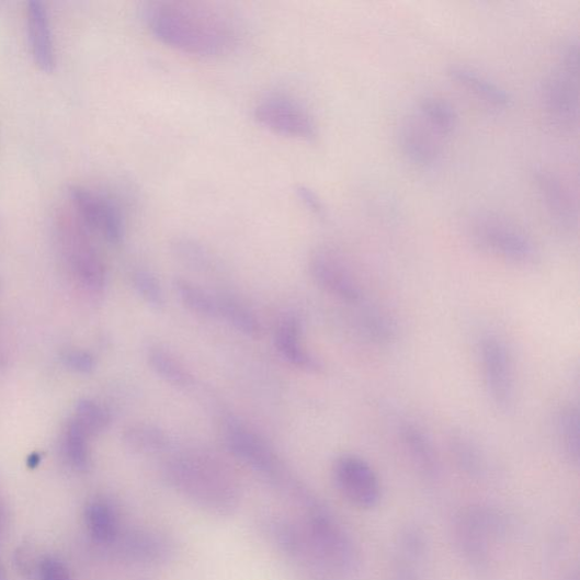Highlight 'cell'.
<instances>
[{
	"instance_id": "obj_40",
	"label": "cell",
	"mask_w": 580,
	"mask_h": 580,
	"mask_svg": "<svg viewBox=\"0 0 580 580\" xmlns=\"http://www.w3.org/2000/svg\"><path fill=\"white\" fill-rule=\"evenodd\" d=\"M0 580H9L8 571L2 560H0Z\"/></svg>"
},
{
	"instance_id": "obj_36",
	"label": "cell",
	"mask_w": 580,
	"mask_h": 580,
	"mask_svg": "<svg viewBox=\"0 0 580 580\" xmlns=\"http://www.w3.org/2000/svg\"><path fill=\"white\" fill-rule=\"evenodd\" d=\"M64 364L78 373L89 374L96 366L95 359L86 351H68L62 356Z\"/></svg>"
},
{
	"instance_id": "obj_16",
	"label": "cell",
	"mask_w": 580,
	"mask_h": 580,
	"mask_svg": "<svg viewBox=\"0 0 580 580\" xmlns=\"http://www.w3.org/2000/svg\"><path fill=\"white\" fill-rule=\"evenodd\" d=\"M113 545H118V553L124 559L136 564L158 565L174 555L172 542L149 531L121 533Z\"/></svg>"
},
{
	"instance_id": "obj_1",
	"label": "cell",
	"mask_w": 580,
	"mask_h": 580,
	"mask_svg": "<svg viewBox=\"0 0 580 580\" xmlns=\"http://www.w3.org/2000/svg\"><path fill=\"white\" fill-rule=\"evenodd\" d=\"M141 20L163 45L201 58H217L240 46V20L217 3L156 0L143 4Z\"/></svg>"
},
{
	"instance_id": "obj_4",
	"label": "cell",
	"mask_w": 580,
	"mask_h": 580,
	"mask_svg": "<svg viewBox=\"0 0 580 580\" xmlns=\"http://www.w3.org/2000/svg\"><path fill=\"white\" fill-rule=\"evenodd\" d=\"M59 241L76 278L88 291L101 293L107 284V270L90 240V230L73 213L62 212L57 218Z\"/></svg>"
},
{
	"instance_id": "obj_21",
	"label": "cell",
	"mask_w": 580,
	"mask_h": 580,
	"mask_svg": "<svg viewBox=\"0 0 580 580\" xmlns=\"http://www.w3.org/2000/svg\"><path fill=\"white\" fill-rule=\"evenodd\" d=\"M123 441L133 453L146 456L163 454L170 447L169 435L162 429L148 423L127 428Z\"/></svg>"
},
{
	"instance_id": "obj_13",
	"label": "cell",
	"mask_w": 580,
	"mask_h": 580,
	"mask_svg": "<svg viewBox=\"0 0 580 580\" xmlns=\"http://www.w3.org/2000/svg\"><path fill=\"white\" fill-rule=\"evenodd\" d=\"M442 139L418 114L405 118L398 132L399 148L405 158L423 168L439 162Z\"/></svg>"
},
{
	"instance_id": "obj_22",
	"label": "cell",
	"mask_w": 580,
	"mask_h": 580,
	"mask_svg": "<svg viewBox=\"0 0 580 580\" xmlns=\"http://www.w3.org/2000/svg\"><path fill=\"white\" fill-rule=\"evenodd\" d=\"M149 365L167 384L177 388L187 389L194 385L192 373L172 353L162 348L149 349L147 355Z\"/></svg>"
},
{
	"instance_id": "obj_9",
	"label": "cell",
	"mask_w": 580,
	"mask_h": 580,
	"mask_svg": "<svg viewBox=\"0 0 580 580\" xmlns=\"http://www.w3.org/2000/svg\"><path fill=\"white\" fill-rule=\"evenodd\" d=\"M480 361L488 395L498 411L509 413L516 403V383L513 360L496 334H486L480 340Z\"/></svg>"
},
{
	"instance_id": "obj_39",
	"label": "cell",
	"mask_w": 580,
	"mask_h": 580,
	"mask_svg": "<svg viewBox=\"0 0 580 580\" xmlns=\"http://www.w3.org/2000/svg\"><path fill=\"white\" fill-rule=\"evenodd\" d=\"M42 458L38 454H34L32 455L29 460H27V465L31 467V468H34V467H37L41 463Z\"/></svg>"
},
{
	"instance_id": "obj_2",
	"label": "cell",
	"mask_w": 580,
	"mask_h": 580,
	"mask_svg": "<svg viewBox=\"0 0 580 580\" xmlns=\"http://www.w3.org/2000/svg\"><path fill=\"white\" fill-rule=\"evenodd\" d=\"M163 479L207 514L227 518L240 507V486L229 468L206 453L187 452L167 459Z\"/></svg>"
},
{
	"instance_id": "obj_11",
	"label": "cell",
	"mask_w": 580,
	"mask_h": 580,
	"mask_svg": "<svg viewBox=\"0 0 580 580\" xmlns=\"http://www.w3.org/2000/svg\"><path fill=\"white\" fill-rule=\"evenodd\" d=\"M332 479L340 494L360 509H373L382 501L383 486L378 473L357 455L337 457L332 465Z\"/></svg>"
},
{
	"instance_id": "obj_24",
	"label": "cell",
	"mask_w": 580,
	"mask_h": 580,
	"mask_svg": "<svg viewBox=\"0 0 580 580\" xmlns=\"http://www.w3.org/2000/svg\"><path fill=\"white\" fill-rule=\"evenodd\" d=\"M418 115L441 138H446L457 126V114L451 102L439 96H425L419 105Z\"/></svg>"
},
{
	"instance_id": "obj_33",
	"label": "cell",
	"mask_w": 580,
	"mask_h": 580,
	"mask_svg": "<svg viewBox=\"0 0 580 580\" xmlns=\"http://www.w3.org/2000/svg\"><path fill=\"white\" fill-rule=\"evenodd\" d=\"M400 548L405 557L412 561L421 560L427 553L424 534L416 527H408L400 534Z\"/></svg>"
},
{
	"instance_id": "obj_6",
	"label": "cell",
	"mask_w": 580,
	"mask_h": 580,
	"mask_svg": "<svg viewBox=\"0 0 580 580\" xmlns=\"http://www.w3.org/2000/svg\"><path fill=\"white\" fill-rule=\"evenodd\" d=\"M579 55L562 50L557 70L545 79L542 100L545 113L559 128L571 130L579 122Z\"/></svg>"
},
{
	"instance_id": "obj_26",
	"label": "cell",
	"mask_w": 580,
	"mask_h": 580,
	"mask_svg": "<svg viewBox=\"0 0 580 580\" xmlns=\"http://www.w3.org/2000/svg\"><path fill=\"white\" fill-rule=\"evenodd\" d=\"M452 456L460 470L470 477L486 471V458L479 446L465 434L454 433L450 441Z\"/></svg>"
},
{
	"instance_id": "obj_18",
	"label": "cell",
	"mask_w": 580,
	"mask_h": 580,
	"mask_svg": "<svg viewBox=\"0 0 580 580\" xmlns=\"http://www.w3.org/2000/svg\"><path fill=\"white\" fill-rule=\"evenodd\" d=\"M276 346L281 355L292 365L310 372L321 369L320 361L307 352L302 344V326L296 318L287 317L280 323Z\"/></svg>"
},
{
	"instance_id": "obj_41",
	"label": "cell",
	"mask_w": 580,
	"mask_h": 580,
	"mask_svg": "<svg viewBox=\"0 0 580 580\" xmlns=\"http://www.w3.org/2000/svg\"><path fill=\"white\" fill-rule=\"evenodd\" d=\"M3 525H4V511L2 507H0V530H2Z\"/></svg>"
},
{
	"instance_id": "obj_29",
	"label": "cell",
	"mask_w": 580,
	"mask_h": 580,
	"mask_svg": "<svg viewBox=\"0 0 580 580\" xmlns=\"http://www.w3.org/2000/svg\"><path fill=\"white\" fill-rule=\"evenodd\" d=\"M91 437L104 432L112 422L109 409L92 399L81 400L72 418Z\"/></svg>"
},
{
	"instance_id": "obj_14",
	"label": "cell",
	"mask_w": 580,
	"mask_h": 580,
	"mask_svg": "<svg viewBox=\"0 0 580 580\" xmlns=\"http://www.w3.org/2000/svg\"><path fill=\"white\" fill-rule=\"evenodd\" d=\"M535 183L555 224L565 231H572L578 225V208L570 189L560 178L548 170H539L535 174Z\"/></svg>"
},
{
	"instance_id": "obj_37",
	"label": "cell",
	"mask_w": 580,
	"mask_h": 580,
	"mask_svg": "<svg viewBox=\"0 0 580 580\" xmlns=\"http://www.w3.org/2000/svg\"><path fill=\"white\" fill-rule=\"evenodd\" d=\"M297 195L307 211H310L314 215L318 217L325 216L326 209L323 206V202L316 192L310 189L300 186L297 189Z\"/></svg>"
},
{
	"instance_id": "obj_25",
	"label": "cell",
	"mask_w": 580,
	"mask_h": 580,
	"mask_svg": "<svg viewBox=\"0 0 580 580\" xmlns=\"http://www.w3.org/2000/svg\"><path fill=\"white\" fill-rule=\"evenodd\" d=\"M216 299L218 317H221L234 329L251 338H257L261 334L260 320L246 304L227 295Z\"/></svg>"
},
{
	"instance_id": "obj_31",
	"label": "cell",
	"mask_w": 580,
	"mask_h": 580,
	"mask_svg": "<svg viewBox=\"0 0 580 580\" xmlns=\"http://www.w3.org/2000/svg\"><path fill=\"white\" fill-rule=\"evenodd\" d=\"M361 323L367 337L379 344H388L395 338V326L391 320L377 310L363 312Z\"/></svg>"
},
{
	"instance_id": "obj_27",
	"label": "cell",
	"mask_w": 580,
	"mask_h": 580,
	"mask_svg": "<svg viewBox=\"0 0 580 580\" xmlns=\"http://www.w3.org/2000/svg\"><path fill=\"white\" fill-rule=\"evenodd\" d=\"M178 297L187 309L201 317H218L217 299L209 293L184 278H177L173 283Z\"/></svg>"
},
{
	"instance_id": "obj_17",
	"label": "cell",
	"mask_w": 580,
	"mask_h": 580,
	"mask_svg": "<svg viewBox=\"0 0 580 580\" xmlns=\"http://www.w3.org/2000/svg\"><path fill=\"white\" fill-rule=\"evenodd\" d=\"M402 445L419 473L428 480H435L440 474L439 458L428 434L413 423L400 428Z\"/></svg>"
},
{
	"instance_id": "obj_12",
	"label": "cell",
	"mask_w": 580,
	"mask_h": 580,
	"mask_svg": "<svg viewBox=\"0 0 580 580\" xmlns=\"http://www.w3.org/2000/svg\"><path fill=\"white\" fill-rule=\"evenodd\" d=\"M315 282L330 295L349 304L362 302V288L346 262L336 251L320 249L309 263Z\"/></svg>"
},
{
	"instance_id": "obj_15",
	"label": "cell",
	"mask_w": 580,
	"mask_h": 580,
	"mask_svg": "<svg viewBox=\"0 0 580 580\" xmlns=\"http://www.w3.org/2000/svg\"><path fill=\"white\" fill-rule=\"evenodd\" d=\"M26 27L34 62L42 71L53 72L56 67V49L49 11L42 0H30L26 4Z\"/></svg>"
},
{
	"instance_id": "obj_19",
	"label": "cell",
	"mask_w": 580,
	"mask_h": 580,
	"mask_svg": "<svg viewBox=\"0 0 580 580\" xmlns=\"http://www.w3.org/2000/svg\"><path fill=\"white\" fill-rule=\"evenodd\" d=\"M451 78L464 89L496 109H508L513 102L510 94L474 68L455 65L450 68Z\"/></svg>"
},
{
	"instance_id": "obj_10",
	"label": "cell",
	"mask_w": 580,
	"mask_h": 580,
	"mask_svg": "<svg viewBox=\"0 0 580 580\" xmlns=\"http://www.w3.org/2000/svg\"><path fill=\"white\" fill-rule=\"evenodd\" d=\"M68 196L75 214L90 231L101 234L113 246L123 242L125 220L114 200L82 185H71Z\"/></svg>"
},
{
	"instance_id": "obj_38",
	"label": "cell",
	"mask_w": 580,
	"mask_h": 580,
	"mask_svg": "<svg viewBox=\"0 0 580 580\" xmlns=\"http://www.w3.org/2000/svg\"><path fill=\"white\" fill-rule=\"evenodd\" d=\"M396 580H420L411 567L401 566L397 570Z\"/></svg>"
},
{
	"instance_id": "obj_23",
	"label": "cell",
	"mask_w": 580,
	"mask_h": 580,
	"mask_svg": "<svg viewBox=\"0 0 580 580\" xmlns=\"http://www.w3.org/2000/svg\"><path fill=\"white\" fill-rule=\"evenodd\" d=\"M90 439L73 419L64 429L61 453L66 463L78 471H87L90 467Z\"/></svg>"
},
{
	"instance_id": "obj_7",
	"label": "cell",
	"mask_w": 580,
	"mask_h": 580,
	"mask_svg": "<svg viewBox=\"0 0 580 580\" xmlns=\"http://www.w3.org/2000/svg\"><path fill=\"white\" fill-rule=\"evenodd\" d=\"M253 114L258 124L287 138L312 141L318 136V126L311 113L288 94H265L257 102Z\"/></svg>"
},
{
	"instance_id": "obj_28",
	"label": "cell",
	"mask_w": 580,
	"mask_h": 580,
	"mask_svg": "<svg viewBox=\"0 0 580 580\" xmlns=\"http://www.w3.org/2000/svg\"><path fill=\"white\" fill-rule=\"evenodd\" d=\"M557 435L565 455L570 462H579V414L571 403L562 406L556 417Z\"/></svg>"
},
{
	"instance_id": "obj_30",
	"label": "cell",
	"mask_w": 580,
	"mask_h": 580,
	"mask_svg": "<svg viewBox=\"0 0 580 580\" xmlns=\"http://www.w3.org/2000/svg\"><path fill=\"white\" fill-rule=\"evenodd\" d=\"M133 285L143 299L155 310H161L166 299L160 282L148 270H138L134 272Z\"/></svg>"
},
{
	"instance_id": "obj_20",
	"label": "cell",
	"mask_w": 580,
	"mask_h": 580,
	"mask_svg": "<svg viewBox=\"0 0 580 580\" xmlns=\"http://www.w3.org/2000/svg\"><path fill=\"white\" fill-rule=\"evenodd\" d=\"M84 521L89 534L100 545H113L122 533L117 511L105 499H95L88 503Z\"/></svg>"
},
{
	"instance_id": "obj_8",
	"label": "cell",
	"mask_w": 580,
	"mask_h": 580,
	"mask_svg": "<svg viewBox=\"0 0 580 580\" xmlns=\"http://www.w3.org/2000/svg\"><path fill=\"white\" fill-rule=\"evenodd\" d=\"M225 442L230 453L269 480L287 488L289 492L296 487L287 479L283 466L274 451L255 431L235 418H228L224 424Z\"/></svg>"
},
{
	"instance_id": "obj_34",
	"label": "cell",
	"mask_w": 580,
	"mask_h": 580,
	"mask_svg": "<svg viewBox=\"0 0 580 580\" xmlns=\"http://www.w3.org/2000/svg\"><path fill=\"white\" fill-rule=\"evenodd\" d=\"M37 573L41 580H73L66 565L54 557L42 559Z\"/></svg>"
},
{
	"instance_id": "obj_3",
	"label": "cell",
	"mask_w": 580,
	"mask_h": 580,
	"mask_svg": "<svg viewBox=\"0 0 580 580\" xmlns=\"http://www.w3.org/2000/svg\"><path fill=\"white\" fill-rule=\"evenodd\" d=\"M508 523L499 510L484 504L463 508L455 519L457 548L476 572H488L493 564L491 541L505 535Z\"/></svg>"
},
{
	"instance_id": "obj_32",
	"label": "cell",
	"mask_w": 580,
	"mask_h": 580,
	"mask_svg": "<svg viewBox=\"0 0 580 580\" xmlns=\"http://www.w3.org/2000/svg\"><path fill=\"white\" fill-rule=\"evenodd\" d=\"M175 253L180 260L195 270H207L212 265L209 253L193 241L182 240L178 242Z\"/></svg>"
},
{
	"instance_id": "obj_5",
	"label": "cell",
	"mask_w": 580,
	"mask_h": 580,
	"mask_svg": "<svg viewBox=\"0 0 580 580\" xmlns=\"http://www.w3.org/2000/svg\"><path fill=\"white\" fill-rule=\"evenodd\" d=\"M473 242L484 251L520 265H532L538 251L516 225L493 214L476 216L469 226Z\"/></svg>"
},
{
	"instance_id": "obj_35",
	"label": "cell",
	"mask_w": 580,
	"mask_h": 580,
	"mask_svg": "<svg viewBox=\"0 0 580 580\" xmlns=\"http://www.w3.org/2000/svg\"><path fill=\"white\" fill-rule=\"evenodd\" d=\"M34 554L36 553L27 544H22L15 551V567L24 577H31L33 573L38 572L41 561H37L36 555Z\"/></svg>"
}]
</instances>
